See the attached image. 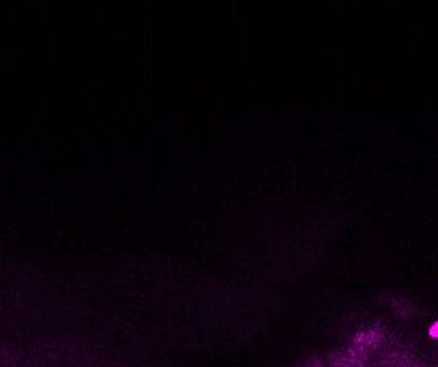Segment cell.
<instances>
[{
    "mask_svg": "<svg viewBox=\"0 0 438 367\" xmlns=\"http://www.w3.org/2000/svg\"><path fill=\"white\" fill-rule=\"evenodd\" d=\"M430 333H432V337H436V339H438V324H434V326L430 328Z\"/></svg>",
    "mask_w": 438,
    "mask_h": 367,
    "instance_id": "cell-1",
    "label": "cell"
}]
</instances>
